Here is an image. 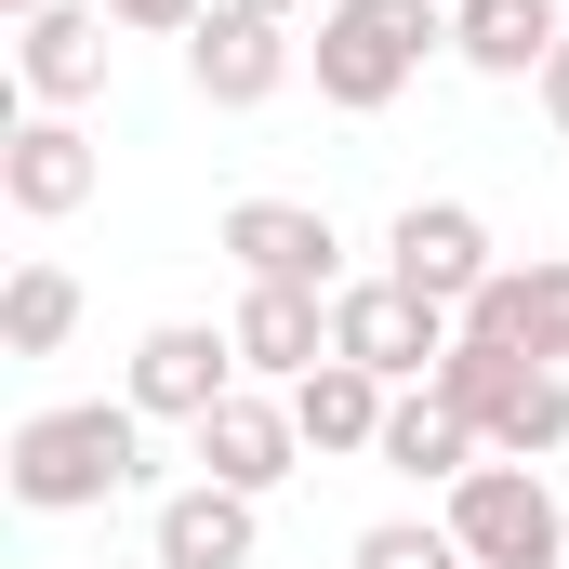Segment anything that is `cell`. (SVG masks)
Returning a JSON list of instances; mask_svg holds the SVG:
<instances>
[{
    "mask_svg": "<svg viewBox=\"0 0 569 569\" xmlns=\"http://www.w3.org/2000/svg\"><path fill=\"white\" fill-rule=\"evenodd\" d=\"M0 13H13V27H27V13H53V0H0Z\"/></svg>",
    "mask_w": 569,
    "mask_h": 569,
    "instance_id": "d4e9b609",
    "label": "cell"
},
{
    "mask_svg": "<svg viewBox=\"0 0 569 569\" xmlns=\"http://www.w3.org/2000/svg\"><path fill=\"white\" fill-rule=\"evenodd\" d=\"M212 0H107V27H133V40H186Z\"/></svg>",
    "mask_w": 569,
    "mask_h": 569,
    "instance_id": "7402d4cb",
    "label": "cell"
},
{
    "mask_svg": "<svg viewBox=\"0 0 569 569\" xmlns=\"http://www.w3.org/2000/svg\"><path fill=\"white\" fill-rule=\"evenodd\" d=\"M530 93H543V120H557V133H569V40H557V53H543V80H530Z\"/></svg>",
    "mask_w": 569,
    "mask_h": 569,
    "instance_id": "603a6c76",
    "label": "cell"
},
{
    "mask_svg": "<svg viewBox=\"0 0 569 569\" xmlns=\"http://www.w3.org/2000/svg\"><path fill=\"white\" fill-rule=\"evenodd\" d=\"M252 543H266V503L226 490V477H186V490L146 517V557L159 569H252Z\"/></svg>",
    "mask_w": 569,
    "mask_h": 569,
    "instance_id": "8fae6325",
    "label": "cell"
},
{
    "mask_svg": "<svg viewBox=\"0 0 569 569\" xmlns=\"http://www.w3.org/2000/svg\"><path fill=\"white\" fill-rule=\"evenodd\" d=\"M463 331H477V345H517V358H543V371H569V252L503 266V279L463 305Z\"/></svg>",
    "mask_w": 569,
    "mask_h": 569,
    "instance_id": "5bb4252c",
    "label": "cell"
},
{
    "mask_svg": "<svg viewBox=\"0 0 569 569\" xmlns=\"http://www.w3.org/2000/svg\"><path fill=\"white\" fill-rule=\"evenodd\" d=\"M345 569H477V557L450 543V517H371Z\"/></svg>",
    "mask_w": 569,
    "mask_h": 569,
    "instance_id": "44dd1931",
    "label": "cell"
},
{
    "mask_svg": "<svg viewBox=\"0 0 569 569\" xmlns=\"http://www.w3.org/2000/svg\"><path fill=\"white\" fill-rule=\"evenodd\" d=\"M385 411H398V385H385V371H358V358H318V371L291 385V425H305V450H331V463L385 450Z\"/></svg>",
    "mask_w": 569,
    "mask_h": 569,
    "instance_id": "2e32d148",
    "label": "cell"
},
{
    "mask_svg": "<svg viewBox=\"0 0 569 569\" xmlns=\"http://www.w3.org/2000/svg\"><path fill=\"white\" fill-rule=\"evenodd\" d=\"M186 437H199V477H226V490H252V503L305 463V425H291V398H266V385H239L212 425H186Z\"/></svg>",
    "mask_w": 569,
    "mask_h": 569,
    "instance_id": "4fadbf2b",
    "label": "cell"
},
{
    "mask_svg": "<svg viewBox=\"0 0 569 569\" xmlns=\"http://www.w3.org/2000/svg\"><path fill=\"white\" fill-rule=\"evenodd\" d=\"M477 437H490V463H543V450H569V371L530 358V371H517V398H503Z\"/></svg>",
    "mask_w": 569,
    "mask_h": 569,
    "instance_id": "d6986e66",
    "label": "cell"
},
{
    "mask_svg": "<svg viewBox=\"0 0 569 569\" xmlns=\"http://www.w3.org/2000/svg\"><path fill=\"white\" fill-rule=\"evenodd\" d=\"M463 345V318L450 305H425L411 279H345L331 291V358H358V371H385L398 398L411 385H437V358Z\"/></svg>",
    "mask_w": 569,
    "mask_h": 569,
    "instance_id": "3957f363",
    "label": "cell"
},
{
    "mask_svg": "<svg viewBox=\"0 0 569 569\" xmlns=\"http://www.w3.org/2000/svg\"><path fill=\"white\" fill-rule=\"evenodd\" d=\"M371 463H385V477H425V490H463V477L490 463V437L463 425L437 385H411V398L385 411V450H371Z\"/></svg>",
    "mask_w": 569,
    "mask_h": 569,
    "instance_id": "e0dca14e",
    "label": "cell"
},
{
    "mask_svg": "<svg viewBox=\"0 0 569 569\" xmlns=\"http://www.w3.org/2000/svg\"><path fill=\"white\" fill-rule=\"evenodd\" d=\"M239 385H252V371H239V345H226L212 318H159L133 345V385H120V398H133L146 425H212Z\"/></svg>",
    "mask_w": 569,
    "mask_h": 569,
    "instance_id": "8992f818",
    "label": "cell"
},
{
    "mask_svg": "<svg viewBox=\"0 0 569 569\" xmlns=\"http://www.w3.org/2000/svg\"><path fill=\"white\" fill-rule=\"evenodd\" d=\"M226 345H239V371H252V385H279V398H291V385L331 358V291H266V279H239Z\"/></svg>",
    "mask_w": 569,
    "mask_h": 569,
    "instance_id": "7c38bea8",
    "label": "cell"
},
{
    "mask_svg": "<svg viewBox=\"0 0 569 569\" xmlns=\"http://www.w3.org/2000/svg\"><path fill=\"white\" fill-rule=\"evenodd\" d=\"M80 331V279L53 266V252H27L13 279H0V358H53Z\"/></svg>",
    "mask_w": 569,
    "mask_h": 569,
    "instance_id": "ac0fdd59",
    "label": "cell"
},
{
    "mask_svg": "<svg viewBox=\"0 0 569 569\" xmlns=\"http://www.w3.org/2000/svg\"><path fill=\"white\" fill-rule=\"evenodd\" d=\"M13 80H27L40 120L93 107V93H107V0H53V13H27V27H13Z\"/></svg>",
    "mask_w": 569,
    "mask_h": 569,
    "instance_id": "ba28073f",
    "label": "cell"
},
{
    "mask_svg": "<svg viewBox=\"0 0 569 569\" xmlns=\"http://www.w3.org/2000/svg\"><path fill=\"white\" fill-rule=\"evenodd\" d=\"M517 371H530V358H517V345H477V331H463V345H450V358H437V398H450V411H463V425H490V411H503V398H517Z\"/></svg>",
    "mask_w": 569,
    "mask_h": 569,
    "instance_id": "ffe728a7",
    "label": "cell"
},
{
    "mask_svg": "<svg viewBox=\"0 0 569 569\" xmlns=\"http://www.w3.org/2000/svg\"><path fill=\"white\" fill-rule=\"evenodd\" d=\"M186 80H199V107H266V93L291 80V27H279V13L212 0V13L186 27Z\"/></svg>",
    "mask_w": 569,
    "mask_h": 569,
    "instance_id": "9c48e42d",
    "label": "cell"
},
{
    "mask_svg": "<svg viewBox=\"0 0 569 569\" xmlns=\"http://www.w3.org/2000/svg\"><path fill=\"white\" fill-rule=\"evenodd\" d=\"M239 13H279V27H291V13H305V0H239Z\"/></svg>",
    "mask_w": 569,
    "mask_h": 569,
    "instance_id": "cb8c5ba5",
    "label": "cell"
},
{
    "mask_svg": "<svg viewBox=\"0 0 569 569\" xmlns=\"http://www.w3.org/2000/svg\"><path fill=\"white\" fill-rule=\"evenodd\" d=\"M385 279H411L425 305H450V318H463L503 266H490V226H477L463 199H411V212L385 226Z\"/></svg>",
    "mask_w": 569,
    "mask_h": 569,
    "instance_id": "52a82bcc",
    "label": "cell"
},
{
    "mask_svg": "<svg viewBox=\"0 0 569 569\" xmlns=\"http://www.w3.org/2000/svg\"><path fill=\"white\" fill-rule=\"evenodd\" d=\"M425 53H450V0H331L318 40H305L318 107H345V120L398 107V93L425 80Z\"/></svg>",
    "mask_w": 569,
    "mask_h": 569,
    "instance_id": "7a4b0ae2",
    "label": "cell"
},
{
    "mask_svg": "<svg viewBox=\"0 0 569 569\" xmlns=\"http://www.w3.org/2000/svg\"><path fill=\"white\" fill-rule=\"evenodd\" d=\"M146 477V411L133 398H67V411H27L0 437V490L27 517H93Z\"/></svg>",
    "mask_w": 569,
    "mask_h": 569,
    "instance_id": "6da1fadb",
    "label": "cell"
},
{
    "mask_svg": "<svg viewBox=\"0 0 569 569\" xmlns=\"http://www.w3.org/2000/svg\"><path fill=\"white\" fill-rule=\"evenodd\" d=\"M212 252L239 279H266V291H345V239H331L318 199H226L212 212Z\"/></svg>",
    "mask_w": 569,
    "mask_h": 569,
    "instance_id": "5b68a950",
    "label": "cell"
},
{
    "mask_svg": "<svg viewBox=\"0 0 569 569\" xmlns=\"http://www.w3.org/2000/svg\"><path fill=\"white\" fill-rule=\"evenodd\" d=\"M450 543L477 569H569V517H557V490L530 463H477L450 490Z\"/></svg>",
    "mask_w": 569,
    "mask_h": 569,
    "instance_id": "277c9868",
    "label": "cell"
},
{
    "mask_svg": "<svg viewBox=\"0 0 569 569\" xmlns=\"http://www.w3.org/2000/svg\"><path fill=\"white\" fill-rule=\"evenodd\" d=\"M557 40H569V0H450V53L477 80H543Z\"/></svg>",
    "mask_w": 569,
    "mask_h": 569,
    "instance_id": "9a60e30c",
    "label": "cell"
},
{
    "mask_svg": "<svg viewBox=\"0 0 569 569\" xmlns=\"http://www.w3.org/2000/svg\"><path fill=\"white\" fill-rule=\"evenodd\" d=\"M93 186H107V146L80 133V120H13V133H0V199H13L27 226H67Z\"/></svg>",
    "mask_w": 569,
    "mask_h": 569,
    "instance_id": "30bf717a",
    "label": "cell"
}]
</instances>
